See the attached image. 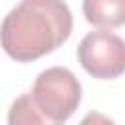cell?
Masks as SVG:
<instances>
[{
  "label": "cell",
  "instance_id": "1",
  "mask_svg": "<svg viewBox=\"0 0 125 125\" xmlns=\"http://www.w3.org/2000/svg\"><path fill=\"white\" fill-rule=\"evenodd\" d=\"M72 33L64 0H20L0 23V45L18 62H31L59 49Z\"/></svg>",
  "mask_w": 125,
  "mask_h": 125
},
{
  "label": "cell",
  "instance_id": "2",
  "mask_svg": "<svg viewBox=\"0 0 125 125\" xmlns=\"http://www.w3.org/2000/svg\"><path fill=\"white\" fill-rule=\"evenodd\" d=\"M31 96L49 123H64L78 109L82 86L72 70L51 66L37 74Z\"/></svg>",
  "mask_w": 125,
  "mask_h": 125
},
{
  "label": "cell",
  "instance_id": "3",
  "mask_svg": "<svg viewBox=\"0 0 125 125\" xmlns=\"http://www.w3.org/2000/svg\"><path fill=\"white\" fill-rule=\"evenodd\" d=\"M82 68L100 80H111L125 72V41L105 29L90 31L76 49Z\"/></svg>",
  "mask_w": 125,
  "mask_h": 125
},
{
  "label": "cell",
  "instance_id": "4",
  "mask_svg": "<svg viewBox=\"0 0 125 125\" xmlns=\"http://www.w3.org/2000/svg\"><path fill=\"white\" fill-rule=\"evenodd\" d=\"M88 23L104 29L125 25V0H82Z\"/></svg>",
  "mask_w": 125,
  "mask_h": 125
},
{
  "label": "cell",
  "instance_id": "5",
  "mask_svg": "<svg viewBox=\"0 0 125 125\" xmlns=\"http://www.w3.org/2000/svg\"><path fill=\"white\" fill-rule=\"evenodd\" d=\"M8 123L10 125H43V123H49V119L39 111L31 94H21L18 100H14L10 107Z\"/></svg>",
  "mask_w": 125,
  "mask_h": 125
}]
</instances>
